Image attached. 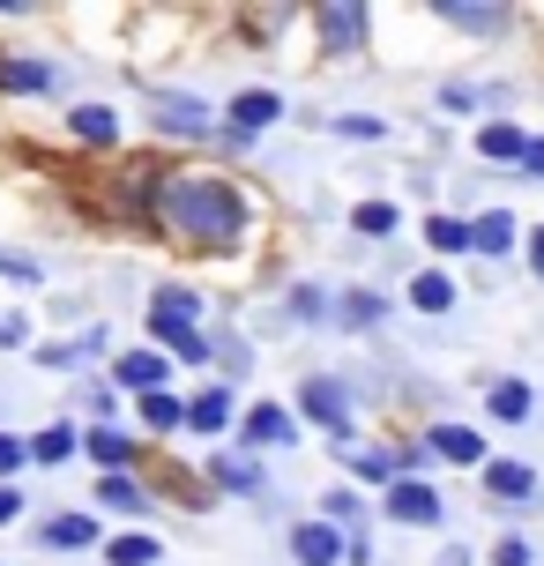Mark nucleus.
I'll list each match as a JSON object with an SVG mask.
<instances>
[{"instance_id": "obj_2", "label": "nucleus", "mask_w": 544, "mask_h": 566, "mask_svg": "<svg viewBox=\"0 0 544 566\" xmlns=\"http://www.w3.org/2000/svg\"><path fill=\"white\" fill-rule=\"evenodd\" d=\"M299 402H306V418H314V424H328L336 440H351V388H344V380L314 373V380L299 388Z\"/></svg>"}, {"instance_id": "obj_18", "label": "nucleus", "mask_w": 544, "mask_h": 566, "mask_svg": "<svg viewBox=\"0 0 544 566\" xmlns=\"http://www.w3.org/2000/svg\"><path fill=\"white\" fill-rule=\"evenodd\" d=\"M67 127H75L83 142H119V113H105V105H75Z\"/></svg>"}, {"instance_id": "obj_6", "label": "nucleus", "mask_w": 544, "mask_h": 566, "mask_svg": "<svg viewBox=\"0 0 544 566\" xmlns=\"http://www.w3.org/2000/svg\"><path fill=\"white\" fill-rule=\"evenodd\" d=\"M119 388H135V396H165V350H127L113 366Z\"/></svg>"}, {"instance_id": "obj_19", "label": "nucleus", "mask_w": 544, "mask_h": 566, "mask_svg": "<svg viewBox=\"0 0 544 566\" xmlns=\"http://www.w3.org/2000/svg\"><path fill=\"white\" fill-rule=\"evenodd\" d=\"M179 321H195V291H157L149 298V328H179Z\"/></svg>"}, {"instance_id": "obj_29", "label": "nucleus", "mask_w": 544, "mask_h": 566, "mask_svg": "<svg viewBox=\"0 0 544 566\" xmlns=\"http://www.w3.org/2000/svg\"><path fill=\"white\" fill-rule=\"evenodd\" d=\"M217 484L224 492H261V470L254 462H217Z\"/></svg>"}, {"instance_id": "obj_27", "label": "nucleus", "mask_w": 544, "mask_h": 566, "mask_svg": "<svg viewBox=\"0 0 544 566\" xmlns=\"http://www.w3.org/2000/svg\"><path fill=\"white\" fill-rule=\"evenodd\" d=\"M358 478H366V484H396L402 478V454H388V448L358 454Z\"/></svg>"}, {"instance_id": "obj_23", "label": "nucleus", "mask_w": 544, "mask_h": 566, "mask_svg": "<svg viewBox=\"0 0 544 566\" xmlns=\"http://www.w3.org/2000/svg\"><path fill=\"white\" fill-rule=\"evenodd\" d=\"M143 424L149 432H179V424H187V402L179 396H143Z\"/></svg>"}, {"instance_id": "obj_33", "label": "nucleus", "mask_w": 544, "mask_h": 566, "mask_svg": "<svg viewBox=\"0 0 544 566\" xmlns=\"http://www.w3.org/2000/svg\"><path fill=\"white\" fill-rule=\"evenodd\" d=\"M23 462H30V448H23V440H8V432H0V478H8V470H23Z\"/></svg>"}, {"instance_id": "obj_10", "label": "nucleus", "mask_w": 544, "mask_h": 566, "mask_svg": "<svg viewBox=\"0 0 544 566\" xmlns=\"http://www.w3.org/2000/svg\"><path fill=\"white\" fill-rule=\"evenodd\" d=\"M291 410H276V402H261L254 418H247V448H291Z\"/></svg>"}, {"instance_id": "obj_40", "label": "nucleus", "mask_w": 544, "mask_h": 566, "mask_svg": "<svg viewBox=\"0 0 544 566\" xmlns=\"http://www.w3.org/2000/svg\"><path fill=\"white\" fill-rule=\"evenodd\" d=\"M530 261H537V276H544V231H537V239H530Z\"/></svg>"}, {"instance_id": "obj_9", "label": "nucleus", "mask_w": 544, "mask_h": 566, "mask_svg": "<svg viewBox=\"0 0 544 566\" xmlns=\"http://www.w3.org/2000/svg\"><path fill=\"white\" fill-rule=\"evenodd\" d=\"M157 127H165V135H209L217 119H209L201 97H165V105H157Z\"/></svg>"}, {"instance_id": "obj_8", "label": "nucleus", "mask_w": 544, "mask_h": 566, "mask_svg": "<svg viewBox=\"0 0 544 566\" xmlns=\"http://www.w3.org/2000/svg\"><path fill=\"white\" fill-rule=\"evenodd\" d=\"M291 552H299L306 566H336L344 559V537H336L328 522H299V530H291Z\"/></svg>"}, {"instance_id": "obj_38", "label": "nucleus", "mask_w": 544, "mask_h": 566, "mask_svg": "<svg viewBox=\"0 0 544 566\" xmlns=\"http://www.w3.org/2000/svg\"><path fill=\"white\" fill-rule=\"evenodd\" d=\"M522 171H537V179H544V135H530V157H522Z\"/></svg>"}, {"instance_id": "obj_34", "label": "nucleus", "mask_w": 544, "mask_h": 566, "mask_svg": "<svg viewBox=\"0 0 544 566\" xmlns=\"http://www.w3.org/2000/svg\"><path fill=\"white\" fill-rule=\"evenodd\" d=\"M328 514H336V522H358L366 507H358V492H328Z\"/></svg>"}, {"instance_id": "obj_39", "label": "nucleus", "mask_w": 544, "mask_h": 566, "mask_svg": "<svg viewBox=\"0 0 544 566\" xmlns=\"http://www.w3.org/2000/svg\"><path fill=\"white\" fill-rule=\"evenodd\" d=\"M15 507H23V500H15V492L0 484V522H15Z\"/></svg>"}, {"instance_id": "obj_1", "label": "nucleus", "mask_w": 544, "mask_h": 566, "mask_svg": "<svg viewBox=\"0 0 544 566\" xmlns=\"http://www.w3.org/2000/svg\"><path fill=\"white\" fill-rule=\"evenodd\" d=\"M149 217H157V231H172L179 247H201V254H231L239 239H247V195L231 187V179H209V171H195V179H165L157 187V201H149Z\"/></svg>"}, {"instance_id": "obj_31", "label": "nucleus", "mask_w": 544, "mask_h": 566, "mask_svg": "<svg viewBox=\"0 0 544 566\" xmlns=\"http://www.w3.org/2000/svg\"><path fill=\"white\" fill-rule=\"evenodd\" d=\"M90 454H97V462H113V478H119V462H127V440H119V432H90Z\"/></svg>"}, {"instance_id": "obj_11", "label": "nucleus", "mask_w": 544, "mask_h": 566, "mask_svg": "<svg viewBox=\"0 0 544 566\" xmlns=\"http://www.w3.org/2000/svg\"><path fill=\"white\" fill-rule=\"evenodd\" d=\"M485 492L492 500H530L537 492V470L530 462H485Z\"/></svg>"}, {"instance_id": "obj_37", "label": "nucleus", "mask_w": 544, "mask_h": 566, "mask_svg": "<svg viewBox=\"0 0 544 566\" xmlns=\"http://www.w3.org/2000/svg\"><path fill=\"white\" fill-rule=\"evenodd\" d=\"M8 343H23V313H0V350Z\"/></svg>"}, {"instance_id": "obj_36", "label": "nucleus", "mask_w": 544, "mask_h": 566, "mask_svg": "<svg viewBox=\"0 0 544 566\" xmlns=\"http://www.w3.org/2000/svg\"><path fill=\"white\" fill-rule=\"evenodd\" d=\"M344 321H380V298H366V291H358V298H344Z\"/></svg>"}, {"instance_id": "obj_12", "label": "nucleus", "mask_w": 544, "mask_h": 566, "mask_svg": "<svg viewBox=\"0 0 544 566\" xmlns=\"http://www.w3.org/2000/svg\"><path fill=\"white\" fill-rule=\"evenodd\" d=\"M478 149H485L492 165H522V157H530V135H522V127H508V119H492L485 135H478Z\"/></svg>"}, {"instance_id": "obj_14", "label": "nucleus", "mask_w": 544, "mask_h": 566, "mask_svg": "<svg viewBox=\"0 0 544 566\" xmlns=\"http://www.w3.org/2000/svg\"><path fill=\"white\" fill-rule=\"evenodd\" d=\"M470 247H478V254H508V247H515V217H508V209H485V217L470 224Z\"/></svg>"}, {"instance_id": "obj_28", "label": "nucleus", "mask_w": 544, "mask_h": 566, "mask_svg": "<svg viewBox=\"0 0 544 566\" xmlns=\"http://www.w3.org/2000/svg\"><path fill=\"white\" fill-rule=\"evenodd\" d=\"M157 336L172 343L179 358H195V366H201V358H209V343H201V336H195V321H179V328H157Z\"/></svg>"}, {"instance_id": "obj_3", "label": "nucleus", "mask_w": 544, "mask_h": 566, "mask_svg": "<svg viewBox=\"0 0 544 566\" xmlns=\"http://www.w3.org/2000/svg\"><path fill=\"white\" fill-rule=\"evenodd\" d=\"M388 522H410V530L440 522V492L418 484V478H396V484H388Z\"/></svg>"}, {"instance_id": "obj_32", "label": "nucleus", "mask_w": 544, "mask_h": 566, "mask_svg": "<svg viewBox=\"0 0 544 566\" xmlns=\"http://www.w3.org/2000/svg\"><path fill=\"white\" fill-rule=\"evenodd\" d=\"M492 566H530V537H500L492 544Z\"/></svg>"}, {"instance_id": "obj_22", "label": "nucleus", "mask_w": 544, "mask_h": 566, "mask_svg": "<svg viewBox=\"0 0 544 566\" xmlns=\"http://www.w3.org/2000/svg\"><path fill=\"white\" fill-rule=\"evenodd\" d=\"M530 402H537V396H530V380H500V388H492V418L515 424V418H530Z\"/></svg>"}, {"instance_id": "obj_26", "label": "nucleus", "mask_w": 544, "mask_h": 566, "mask_svg": "<svg viewBox=\"0 0 544 566\" xmlns=\"http://www.w3.org/2000/svg\"><path fill=\"white\" fill-rule=\"evenodd\" d=\"M426 239L440 247V254H462V247H470V224H462V217H432Z\"/></svg>"}, {"instance_id": "obj_15", "label": "nucleus", "mask_w": 544, "mask_h": 566, "mask_svg": "<svg viewBox=\"0 0 544 566\" xmlns=\"http://www.w3.org/2000/svg\"><path fill=\"white\" fill-rule=\"evenodd\" d=\"M432 454H448V462H485V440H478L470 424H432Z\"/></svg>"}, {"instance_id": "obj_24", "label": "nucleus", "mask_w": 544, "mask_h": 566, "mask_svg": "<svg viewBox=\"0 0 544 566\" xmlns=\"http://www.w3.org/2000/svg\"><path fill=\"white\" fill-rule=\"evenodd\" d=\"M60 454H75V424H45L30 440V462H60Z\"/></svg>"}, {"instance_id": "obj_21", "label": "nucleus", "mask_w": 544, "mask_h": 566, "mask_svg": "<svg viewBox=\"0 0 544 566\" xmlns=\"http://www.w3.org/2000/svg\"><path fill=\"white\" fill-rule=\"evenodd\" d=\"M396 224H402L396 201H358V209H351V231H366V239H388Z\"/></svg>"}, {"instance_id": "obj_35", "label": "nucleus", "mask_w": 544, "mask_h": 566, "mask_svg": "<svg viewBox=\"0 0 544 566\" xmlns=\"http://www.w3.org/2000/svg\"><path fill=\"white\" fill-rule=\"evenodd\" d=\"M0 276H15V283H38V261H23V254H0Z\"/></svg>"}, {"instance_id": "obj_7", "label": "nucleus", "mask_w": 544, "mask_h": 566, "mask_svg": "<svg viewBox=\"0 0 544 566\" xmlns=\"http://www.w3.org/2000/svg\"><path fill=\"white\" fill-rule=\"evenodd\" d=\"M276 113H284L276 90H239V97H231V135H261Z\"/></svg>"}, {"instance_id": "obj_5", "label": "nucleus", "mask_w": 544, "mask_h": 566, "mask_svg": "<svg viewBox=\"0 0 544 566\" xmlns=\"http://www.w3.org/2000/svg\"><path fill=\"white\" fill-rule=\"evenodd\" d=\"M321 38H328V53H358L366 45V8H344V0H328V8H314Z\"/></svg>"}, {"instance_id": "obj_13", "label": "nucleus", "mask_w": 544, "mask_h": 566, "mask_svg": "<svg viewBox=\"0 0 544 566\" xmlns=\"http://www.w3.org/2000/svg\"><path fill=\"white\" fill-rule=\"evenodd\" d=\"M38 537L53 544V552H83V544H97V522H90V514H53Z\"/></svg>"}, {"instance_id": "obj_16", "label": "nucleus", "mask_w": 544, "mask_h": 566, "mask_svg": "<svg viewBox=\"0 0 544 566\" xmlns=\"http://www.w3.org/2000/svg\"><path fill=\"white\" fill-rule=\"evenodd\" d=\"M187 424H195V432H224V424H231V388L195 396V402H187Z\"/></svg>"}, {"instance_id": "obj_4", "label": "nucleus", "mask_w": 544, "mask_h": 566, "mask_svg": "<svg viewBox=\"0 0 544 566\" xmlns=\"http://www.w3.org/2000/svg\"><path fill=\"white\" fill-rule=\"evenodd\" d=\"M440 23L448 30H470V38H500V30L515 23V8H492V0H440Z\"/></svg>"}, {"instance_id": "obj_41", "label": "nucleus", "mask_w": 544, "mask_h": 566, "mask_svg": "<svg viewBox=\"0 0 544 566\" xmlns=\"http://www.w3.org/2000/svg\"><path fill=\"white\" fill-rule=\"evenodd\" d=\"M440 566H470V552H448V559H440Z\"/></svg>"}, {"instance_id": "obj_25", "label": "nucleus", "mask_w": 544, "mask_h": 566, "mask_svg": "<svg viewBox=\"0 0 544 566\" xmlns=\"http://www.w3.org/2000/svg\"><path fill=\"white\" fill-rule=\"evenodd\" d=\"M157 537H113V566H157Z\"/></svg>"}, {"instance_id": "obj_30", "label": "nucleus", "mask_w": 544, "mask_h": 566, "mask_svg": "<svg viewBox=\"0 0 544 566\" xmlns=\"http://www.w3.org/2000/svg\"><path fill=\"white\" fill-rule=\"evenodd\" d=\"M97 500H105V507H143V492H135L127 478H113V470L97 478Z\"/></svg>"}, {"instance_id": "obj_20", "label": "nucleus", "mask_w": 544, "mask_h": 566, "mask_svg": "<svg viewBox=\"0 0 544 566\" xmlns=\"http://www.w3.org/2000/svg\"><path fill=\"white\" fill-rule=\"evenodd\" d=\"M0 90H53V67H45V60H8V67H0Z\"/></svg>"}, {"instance_id": "obj_17", "label": "nucleus", "mask_w": 544, "mask_h": 566, "mask_svg": "<svg viewBox=\"0 0 544 566\" xmlns=\"http://www.w3.org/2000/svg\"><path fill=\"white\" fill-rule=\"evenodd\" d=\"M410 306H418V313H448V306H456V283L440 276V269L410 276Z\"/></svg>"}]
</instances>
